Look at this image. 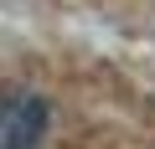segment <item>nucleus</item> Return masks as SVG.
I'll return each mask as SVG.
<instances>
[{
  "label": "nucleus",
  "mask_w": 155,
  "mask_h": 149,
  "mask_svg": "<svg viewBox=\"0 0 155 149\" xmlns=\"http://www.w3.org/2000/svg\"><path fill=\"white\" fill-rule=\"evenodd\" d=\"M52 139V98L36 88H0V149H41Z\"/></svg>",
  "instance_id": "nucleus-1"
}]
</instances>
